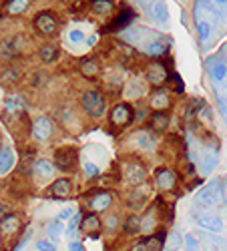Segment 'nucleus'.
Here are the masks:
<instances>
[{
	"label": "nucleus",
	"mask_w": 227,
	"mask_h": 251,
	"mask_svg": "<svg viewBox=\"0 0 227 251\" xmlns=\"http://www.w3.org/2000/svg\"><path fill=\"white\" fill-rule=\"evenodd\" d=\"M82 109L91 117H102L107 111V100L99 91H87L82 95Z\"/></svg>",
	"instance_id": "f257e3e1"
},
{
	"label": "nucleus",
	"mask_w": 227,
	"mask_h": 251,
	"mask_svg": "<svg viewBox=\"0 0 227 251\" xmlns=\"http://www.w3.org/2000/svg\"><path fill=\"white\" fill-rule=\"evenodd\" d=\"M217 185H219V179H213L207 187H203V189L195 195V207L197 209H211L215 205H219V193H217Z\"/></svg>",
	"instance_id": "f03ea898"
},
{
	"label": "nucleus",
	"mask_w": 227,
	"mask_h": 251,
	"mask_svg": "<svg viewBox=\"0 0 227 251\" xmlns=\"http://www.w3.org/2000/svg\"><path fill=\"white\" fill-rule=\"evenodd\" d=\"M195 223L205 229V231H211V233H219L223 229V219L215 213H209V211H199L195 213Z\"/></svg>",
	"instance_id": "7ed1b4c3"
},
{
	"label": "nucleus",
	"mask_w": 227,
	"mask_h": 251,
	"mask_svg": "<svg viewBox=\"0 0 227 251\" xmlns=\"http://www.w3.org/2000/svg\"><path fill=\"white\" fill-rule=\"evenodd\" d=\"M54 133V125L50 117H38L32 123V135L36 141H49Z\"/></svg>",
	"instance_id": "20e7f679"
},
{
	"label": "nucleus",
	"mask_w": 227,
	"mask_h": 251,
	"mask_svg": "<svg viewBox=\"0 0 227 251\" xmlns=\"http://www.w3.org/2000/svg\"><path fill=\"white\" fill-rule=\"evenodd\" d=\"M133 109H131V104L127 102H119L117 107L113 109L111 113V123L117 125V127H127L129 123H133Z\"/></svg>",
	"instance_id": "39448f33"
},
{
	"label": "nucleus",
	"mask_w": 227,
	"mask_h": 251,
	"mask_svg": "<svg viewBox=\"0 0 227 251\" xmlns=\"http://www.w3.org/2000/svg\"><path fill=\"white\" fill-rule=\"evenodd\" d=\"M76 161V151L73 147H65V149H58L56 155H54V167H58V169H71V167L75 165Z\"/></svg>",
	"instance_id": "423d86ee"
},
{
	"label": "nucleus",
	"mask_w": 227,
	"mask_h": 251,
	"mask_svg": "<svg viewBox=\"0 0 227 251\" xmlns=\"http://www.w3.org/2000/svg\"><path fill=\"white\" fill-rule=\"evenodd\" d=\"M34 26L38 32H43V34H52L56 30V18L50 14V12H40L36 18H34Z\"/></svg>",
	"instance_id": "0eeeda50"
},
{
	"label": "nucleus",
	"mask_w": 227,
	"mask_h": 251,
	"mask_svg": "<svg viewBox=\"0 0 227 251\" xmlns=\"http://www.w3.org/2000/svg\"><path fill=\"white\" fill-rule=\"evenodd\" d=\"M145 177H147V171H145V167H143V165H139V163H129V165L125 167V179H127V183L139 185L141 181H145Z\"/></svg>",
	"instance_id": "6e6552de"
},
{
	"label": "nucleus",
	"mask_w": 227,
	"mask_h": 251,
	"mask_svg": "<svg viewBox=\"0 0 227 251\" xmlns=\"http://www.w3.org/2000/svg\"><path fill=\"white\" fill-rule=\"evenodd\" d=\"M16 163V153L12 147H2L0 149V177L12 171V167Z\"/></svg>",
	"instance_id": "1a4fd4ad"
},
{
	"label": "nucleus",
	"mask_w": 227,
	"mask_h": 251,
	"mask_svg": "<svg viewBox=\"0 0 227 251\" xmlns=\"http://www.w3.org/2000/svg\"><path fill=\"white\" fill-rule=\"evenodd\" d=\"M177 183V177L171 169H159L157 171V187L161 191H171Z\"/></svg>",
	"instance_id": "9d476101"
},
{
	"label": "nucleus",
	"mask_w": 227,
	"mask_h": 251,
	"mask_svg": "<svg viewBox=\"0 0 227 251\" xmlns=\"http://www.w3.org/2000/svg\"><path fill=\"white\" fill-rule=\"evenodd\" d=\"M71 191H73V181H71V179H67V177L56 179V181L52 183V187H50V193H52L54 197H58V199L69 197V195H71Z\"/></svg>",
	"instance_id": "9b49d317"
},
{
	"label": "nucleus",
	"mask_w": 227,
	"mask_h": 251,
	"mask_svg": "<svg viewBox=\"0 0 227 251\" xmlns=\"http://www.w3.org/2000/svg\"><path fill=\"white\" fill-rule=\"evenodd\" d=\"M80 229H82L85 233H89V235L99 233V231H101V219H99V215H97V213L82 215V219H80Z\"/></svg>",
	"instance_id": "f8f14e48"
},
{
	"label": "nucleus",
	"mask_w": 227,
	"mask_h": 251,
	"mask_svg": "<svg viewBox=\"0 0 227 251\" xmlns=\"http://www.w3.org/2000/svg\"><path fill=\"white\" fill-rule=\"evenodd\" d=\"M111 203H113L111 193H99V195H95V197L89 201V209H93L95 213H99V211H107V209L111 207Z\"/></svg>",
	"instance_id": "ddd939ff"
},
{
	"label": "nucleus",
	"mask_w": 227,
	"mask_h": 251,
	"mask_svg": "<svg viewBox=\"0 0 227 251\" xmlns=\"http://www.w3.org/2000/svg\"><path fill=\"white\" fill-rule=\"evenodd\" d=\"M23 47H25V36H23V34H14V36L6 38V40H4V45H2L4 52L10 54V56L18 54L20 50H23Z\"/></svg>",
	"instance_id": "4468645a"
},
{
	"label": "nucleus",
	"mask_w": 227,
	"mask_h": 251,
	"mask_svg": "<svg viewBox=\"0 0 227 251\" xmlns=\"http://www.w3.org/2000/svg\"><path fill=\"white\" fill-rule=\"evenodd\" d=\"M18 227H20V221H18V217H16V215L6 213V215L0 217V233L12 235V233H16V231H18Z\"/></svg>",
	"instance_id": "2eb2a0df"
},
{
	"label": "nucleus",
	"mask_w": 227,
	"mask_h": 251,
	"mask_svg": "<svg viewBox=\"0 0 227 251\" xmlns=\"http://www.w3.org/2000/svg\"><path fill=\"white\" fill-rule=\"evenodd\" d=\"M151 16L161 25H167L169 23V10H167V2L165 0H157V2L151 6Z\"/></svg>",
	"instance_id": "dca6fc26"
},
{
	"label": "nucleus",
	"mask_w": 227,
	"mask_h": 251,
	"mask_svg": "<svg viewBox=\"0 0 227 251\" xmlns=\"http://www.w3.org/2000/svg\"><path fill=\"white\" fill-rule=\"evenodd\" d=\"M34 171H36V175H38L40 179H50V177L54 175V171H56V167H54L50 161H47V159H40V161H36V165H34Z\"/></svg>",
	"instance_id": "f3484780"
},
{
	"label": "nucleus",
	"mask_w": 227,
	"mask_h": 251,
	"mask_svg": "<svg viewBox=\"0 0 227 251\" xmlns=\"http://www.w3.org/2000/svg\"><path fill=\"white\" fill-rule=\"evenodd\" d=\"M169 127V115L165 111H155V115L151 117V129L155 133H161Z\"/></svg>",
	"instance_id": "a211bd4d"
},
{
	"label": "nucleus",
	"mask_w": 227,
	"mask_h": 251,
	"mask_svg": "<svg viewBox=\"0 0 227 251\" xmlns=\"http://www.w3.org/2000/svg\"><path fill=\"white\" fill-rule=\"evenodd\" d=\"M147 78L153 82V85H161V82L167 78V69H165L163 65H153V67H149V71H147Z\"/></svg>",
	"instance_id": "6ab92c4d"
},
{
	"label": "nucleus",
	"mask_w": 227,
	"mask_h": 251,
	"mask_svg": "<svg viewBox=\"0 0 227 251\" xmlns=\"http://www.w3.org/2000/svg\"><path fill=\"white\" fill-rule=\"evenodd\" d=\"M133 12L129 10V8H123V12L119 14V18H115L113 23H111V26H109V30H119V28H125V26H129V23L133 20Z\"/></svg>",
	"instance_id": "aec40b11"
},
{
	"label": "nucleus",
	"mask_w": 227,
	"mask_h": 251,
	"mask_svg": "<svg viewBox=\"0 0 227 251\" xmlns=\"http://www.w3.org/2000/svg\"><path fill=\"white\" fill-rule=\"evenodd\" d=\"M169 95L165 93V91H157L153 97H151V107L155 109V111H165L169 107Z\"/></svg>",
	"instance_id": "412c9836"
},
{
	"label": "nucleus",
	"mask_w": 227,
	"mask_h": 251,
	"mask_svg": "<svg viewBox=\"0 0 227 251\" xmlns=\"http://www.w3.org/2000/svg\"><path fill=\"white\" fill-rule=\"evenodd\" d=\"M137 143H139V147H141V149L151 151V149H155L157 139H155V135L149 133V131H141V133H137Z\"/></svg>",
	"instance_id": "4be33fe9"
},
{
	"label": "nucleus",
	"mask_w": 227,
	"mask_h": 251,
	"mask_svg": "<svg viewBox=\"0 0 227 251\" xmlns=\"http://www.w3.org/2000/svg\"><path fill=\"white\" fill-rule=\"evenodd\" d=\"M28 4H30V0H8L4 10H6V14H12V16L14 14H23L28 8Z\"/></svg>",
	"instance_id": "5701e85b"
},
{
	"label": "nucleus",
	"mask_w": 227,
	"mask_h": 251,
	"mask_svg": "<svg viewBox=\"0 0 227 251\" xmlns=\"http://www.w3.org/2000/svg\"><path fill=\"white\" fill-rule=\"evenodd\" d=\"M25 109H26V102H25V99H23V97L12 95V97H8V99H6V111H8L10 115L20 113V111H25Z\"/></svg>",
	"instance_id": "b1692460"
},
{
	"label": "nucleus",
	"mask_w": 227,
	"mask_h": 251,
	"mask_svg": "<svg viewBox=\"0 0 227 251\" xmlns=\"http://www.w3.org/2000/svg\"><path fill=\"white\" fill-rule=\"evenodd\" d=\"M91 8L95 14H109L115 8L113 0H91Z\"/></svg>",
	"instance_id": "393cba45"
},
{
	"label": "nucleus",
	"mask_w": 227,
	"mask_h": 251,
	"mask_svg": "<svg viewBox=\"0 0 227 251\" xmlns=\"http://www.w3.org/2000/svg\"><path fill=\"white\" fill-rule=\"evenodd\" d=\"M209 73H211V78H213V82H225V75H227V65L223 60H217L215 65L209 69Z\"/></svg>",
	"instance_id": "a878e982"
},
{
	"label": "nucleus",
	"mask_w": 227,
	"mask_h": 251,
	"mask_svg": "<svg viewBox=\"0 0 227 251\" xmlns=\"http://www.w3.org/2000/svg\"><path fill=\"white\" fill-rule=\"evenodd\" d=\"M63 231H65L63 221H58V219H52V221L49 223V227H47V233H49L50 241H56L60 235H63Z\"/></svg>",
	"instance_id": "bb28decb"
},
{
	"label": "nucleus",
	"mask_w": 227,
	"mask_h": 251,
	"mask_svg": "<svg viewBox=\"0 0 227 251\" xmlns=\"http://www.w3.org/2000/svg\"><path fill=\"white\" fill-rule=\"evenodd\" d=\"M123 229H125V233L129 235H135L141 231V217L139 215H131L125 223H123Z\"/></svg>",
	"instance_id": "cd10ccee"
},
{
	"label": "nucleus",
	"mask_w": 227,
	"mask_h": 251,
	"mask_svg": "<svg viewBox=\"0 0 227 251\" xmlns=\"http://www.w3.org/2000/svg\"><path fill=\"white\" fill-rule=\"evenodd\" d=\"M217 163H219L217 153L207 155V157H203V163H201V173H203V175H209V173L215 169V167H217Z\"/></svg>",
	"instance_id": "c85d7f7f"
},
{
	"label": "nucleus",
	"mask_w": 227,
	"mask_h": 251,
	"mask_svg": "<svg viewBox=\"0 0 227 251\" xmlns=\"http://www.w3.org/2000/svg\"><path fill=\"white\" fill-rule=\"evenodd\" d=\"M38 54H40V60L43 62H54L60 56V50L56 47H43Z\"/></svg>",
	"instance_id": "c756f323"
},
{
	"label": "nucleus",
	"mask_w": 227,
	"mask_h": 251,
	"mask_svg": "<svg viewBox=\"0 0 227 251\" xmlns=\"http://www.w3.org/2000/svg\"><path fill=\"white\" fill-rule=\"evenodd\" d=\"M197 32H199V40H201V43H207L209 36H211V25L207 23V20L197 18Z\"/></svg>",
	"instance_id": "7c9ffc66"
},
{
	"label": "nucleus",
	"mask_w": 227,
	"mask_h": 251,
	"mask_svg": "<svg viewBox=\"0 0 227 251\" xmlns=\"http://www.w3.org/2000/svg\"><path fill=\"white\" fill-rule=\"evenodd\" d=\"M147 54L149 56H161V54H165V50H167V47H165V43H161V40H153V43H149L147 45Z\"/></svg>",
	"instance_id": "2f4dec72"
},
{
	"label": "nucleus",
	"mask_w": 227,
	"mask_h": 251,
	"mask_svg": "<svg viewBox=\"0 0 227 251\" xmlns=\"http://www.w3.org/2000/svg\"><path fill=\"white\" fill-rule=\"evenodd\" d=\"M145 201H147V193H139V189H135L131 193V197H129V207L141 209L143 205H145Z\"/></svg>",
	"instance_id": "473e14b6"
},
{
	"label": "nucleus",
	"mask_w": 227,
	"mask_h": 251,
	"mask_svg": "<svg viewBox=\"0 0 227 251\" xmlns=\"http://www.w3.org/2000/svg\"><path fill=\"white\" fill-rule=\"evenodd\" d=\"M183 245H185V249H187V251H201V243H199V239L193 233L183 235Z\"/></svg>",
	"instance_id": "72a5a7b5"
},
{
	"label": "nucleus",
	"mask_w": 227,
	"mask_h": 251,
	"mask_svg": "<svg viewBox=\"0 0 227 251\" xmlns=\"http://www.w3.org/2000/svg\"><path fill=\"white\" fill-rule=\"evenodd\" d=\"M80 219H82V213H75L73 217H71V221H69V227H67V235L73 239L75 235H76V231H78V227H80Z\"/></svg>",
	"instance_id": "f704fd0d"
},
{
	"label": "nucleus",
	"mask_w": 227,
	"mask_h": 251,
	"mask_svg": "<svg viewBox=\"0 0 227 251\" xmlns=\"http://www.w3.org/2000/svg\"><path fill=\"white\" fill-rule=\"evenodd\" d=\"M80 73L85 76H95V75H99V65L95 60H85L80 65Z\"/></svg>",
	"instance_id": "c9c22d12"
},
{
	"label": "nucleus",
	"mask_w": 227,
	"mask_h": 251,
	"mask_svg": "<svg viewBox=\"0 0 227 251\" xmlns=\"http://www.w3.org/2000/svg\"><path fill=\"white\" fill-rule=\"evenodd\" d=\"M153 215H155V211L149 209V213L145 217H141V231H145V233L153 231Z\"/></svg>",
	"instance_id": "e433bc0d"
},
{
	"label": "nucleus",
	"mask_w": 227,
	"mask_h": 251,
	"mask_svg": "<svg viewBox=\"0 0 227 251\" xmlns=\"http://www.w3.org/2000/svg\"><path fill=\"white\" fill-rule=\"evenodd\" d=\"M183 245V235L179 231H171L169 235V251H179Z\"/></svg>",
	"instance_id": "4c0bfd02"
},
{
	"label": "nucleus",
	"mask_w": 227,
	"mask_h": 251,
	"mask_svg": "<svg viewBox=\"0 0 227 251\" xmlns=\"http://www.w3.org/2000/svg\"><path fill=\"white\" fill-rule=\"evenodd\" d=\"M20 78V73L16 69H6L4 75H2V82L4 85H12V82H16Z\"/></svg>",
	"instance_id": "58836bf2"
},
{
	"label": "nucleus",
	"mask_w": 227,
	"mask_h": 251,
	"mask_svg": "<svg viewBox=\"0 0 227 251\" xmlns=\"http://www.w3.org/2000/svg\"><path fill=\"white\" fill-rule=\"evenodd\" d=\"M36 251H56V243L50 239H40L36 241Z\"/></svg>",
	"instance_id": "ea45409f"
},
{
	"label": "nucleus",
	"mask_w": 227,
	"mask_h": 251,
	"mask_svg": "<svg viewBox=\"0 0 227 251\" xmlns=\"http://www.w3.org/2000/svg\"><path fill=\"white\" fill-rule=\"evenodd\" d=\"M85 175L89 179H97L101 175V171H99V167L95 163H85Z\"/></svg>",
	"instance_id": "a19ab883"
},
{
	"label": "nucleus",
	"mask_w": 227,
	"mask_h": 251,
	"mask_svg": "<svg viewBox=\"0 0 227 251\" xmlns=\"http://www.w3.org/2000/svg\"><path fill=\"white\" fill-rule=\"evenodd\" d=\"M205 104V100H201V99H193L191 100V104H189V109H187V117H193L201 107Z\"/></svg>",
	"instance_id": "79ce46f5"
},
{
	"label": "nucleus",
	"mask_w": 227,
	"mask_h": 251,
	"mask_svg": "<svg viewBox=\"0 0 227 251\" xmlns=\"http://www.w3.org/2000/svg\"><path fill=\"white\" fill-rule=\"evenodd\" d=\"M30 237H32V227H28L26 229V233H25V237L23 239H20V243L14 247V251H23L26 245H28V241H30Z\"/></svg>",
	"instance_id": "37998d69"
},
{
	"label": "nucleus",
	"mask_w": 227,
	"mask_h": 251,
	"mask_svg": "<svg viewBox=\"0 0 227 251\" xmlns=\"http://www.w3.org/2000/svg\"><path fill=\"white\" fill-rule=\"evenodd\" d=\"M65 2L69 4V8L73 12H78V10H82V6H85V0H65Z\"/></svg>",
	"instance_id": "c03bdc74"
},
{
	"label": "nucleus",
	"mask_w": 227,
	"mask_h": 251,
	"mask_svg": "<svg viewBox=\"0 0 227 251\" xmlns=\"http://www.w3.org/2000/svg\"><path fill=\"white\" fill-rule=\"evenodd\" d=\"M69 40H71V43H75V45H78V43L85 40V34H82L80 30H71L69 32Z\"/></svg>",
	"instance_id": "a18cd8bd"
},
{
	"label": "nucleus",
	"mask_w": 227,
	"mask_h": 251,
	"mask_svg": "<svg viewBox=\"0 0 227 251\" xmlns=\"http://www.w3.org/2000/svg\"><path fill=\"white\" fill-rule=\"evenodd\" d=\"M73 215H75V211H73L71 207H67V209H63V211L58 213V217H56V219H58V221H65V219H71Z\"/></svg>",
	"instance_id": "49530a36"
},
{
	"label": "nucleus",
	"mask_w": 227,
	"mask_h": 251,
	"mask_svg": "<svg viewBox=\"0 0 227 251\" xmlns=\"http://www.w3.org/2000/svg\"><path fill=\"white\" fill-rule=\"evenodd\" d=\"M117 227H119V215H111V217H109V221H107V229L115 231Z\"/></svg>",
	"instance_id": "de8ad7c7"
},
{
	"label": "nucleus",
	"mask_w": 227,
	"mask_h": 251,
	"mask_svg": "<svg viewBox=\"0 0 227 251\" xmlns=\"http://www.w3.org/2000/svg\"><path fill=\"white\" fill-rule=\"evenodd\" d=\"M69 251H85V247H82V243H78V241H71Z\"/></svg>",
	"instance_id": "09e8293b"
},
{
	"label": "nucleus",
	"mask_w": 227,
	"mask_h": 251,
	"mask_svg": "<svg viewBox=\"0 0 227 251\" xmlns=\"http://www.w3.org/2000/svg\"><path fill=\"white\" fill-rule=\"evenodd\" d=\"M95 43H97V36H91V38H87V45H89V47H93Z\"/></svg>",
	"instance_id": "8fccbe9b"
},
{
	"label": "nucleus",
	"mask_w": 227,
	"mask_h": 251,
	"mask_svg": "<svg viewBox=\"0 0 227 251\" xmlns=\"http://www.w3.org/2000/svg\"><path fill=\"white\" fill-rule=\"evenodd\" d=\"M215 4H221V6H225V0H213Z\"/></svg>",
	"instance_id": "3c124183"
},
{
	"label": "nucleus",
	"mask_w": 227,
	"mask_h": 251,
	"mask_svg": "<svg viewBox=\"0 0 227 251\" xmlns=\"http://www.w3.org/2000/svg\"><path fill=\"white\" fill-rule=\"evenodd\" d=\"M0 249H2V233H0Z\"/></svg>",
	"instance_id": "603ef678"
}]
</instances>
